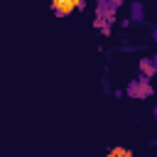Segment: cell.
I'll list each match as a JSON object with an SVG mask.
<instances>
[{"label":"cell","mask_w":157,"mask_h":157,"mask_svg":"<svg viewBox=\"0 0 157 157\" xmlns=\"http://www.w3.org/2000/svg\"><path fill=\"white\" fill-rule=\"evenodd\" d=\"M110 157H130V155H128L125 150H113V152H110Z\"/></svg>","instance_id":"6da1fadb"}]
</instances>
